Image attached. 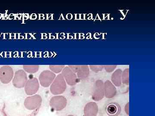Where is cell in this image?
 Listing matches in <instances>:
<instances>
[{"mask_svg": "<svg viewBox=\"0 0 155 116\" xmlns=\"http://www.w3.org/2000/svg\"><path fill=\"white\" fill-rule=\"evenodd\" d=\"M129 103L127 102L125 106V112L127 114V115H129Z\"/></svg>", "mask_w": 155, "mask_h": 116, "instance_id": "21", "label": "cell"}, {"mask_svg": "<svg viewBox=\"0 0 155 116\" xmlns=\"http://www.w3.org/2000/svg\"><path fill=\"white\" fill-rule=\"evenodd\" d=\"M27 80V74L25 71L19 70L15 72L12 83L16 88H22L25 87Z\"/></svg>", "mask_w": 155, "mask_h": 116, "instance_id": "2", "label": "cell"}, {"mask_svg": "<svg viewBox=\"0 0 155 116\" xmlns=\"http://www.w3.org/2000/svg\"><path fill=\"white\" fill-rule=\"evenodd\" d=\"M105 96L104 83L102 80H97L95 83L92 98L95 101H99Z\"/></svg>", "mask_w": 155, "mask_h": 116, "instance_id": "8", "label": "cell"}, {"mask_svg": "<svg viewBox=\"0 0 155 116\" xmlns=\"http://www.w3.org/2000/svg\"><path fill=\"white\" fill-rule=\"evenodd\" d=\"M118 107L114 104H111L108 105L107 111L110 115H115L118 112Z\"/></svg>", "mask_w": 155, "mask_h": 116, "instance_id": "16", "label": "cell"}, {"mask_svg": "<svg viewBox=\"0 0 155 116\" xmlns=\"http://www.w3.org/2000/svg\"><path fill=\"white\" fill-rule=\"evenodd\" d=\"M97 104L94 102L87 103L84 108V116H97L98 112Z\"/></svg>", "mask_w": 155, "mask_h": 116, "instance_id": "11", "label": "cell"}, {"mask_svg": "<svg viewBox=\"0 0 155 116\" xmlns=\"http://www.w3.org/2000/svg\"><path fill=\"white\" fill-rule=\"evenodd\" d=\"M39 83L36 77L31 78L27 80L25 86V91L27 95H31L35 94L39 88Z\"/></svg>", "mask_w": 155, "mask_h": 116, "instance_id": "9", "label": "cell"}, {"mask_svg": "<svg viewBox=\"0 0 155 116\" xmlns=\"http://www.w3.org/2000/svg\"><path fill=\"white\" fill-rule=\"evenodd\" d=\"M67 98L62 95L53 96L50 101L51 108L56 111H60L64 109L67 106Z\"/></svg>", "mask_w": 155, "mask_h": 116, "instance_id": "3", "label": "cell"}, {"mask_svg": "<svg viewBox=\"0 0 155 116\" xmlns=\"http://www.w3.org/2000/svg\"><path fill=\"white\" fill-rule=\"evenodd\" d=\"M61 74L66 83L70 86H74L78 82L77 75L68 66L64 67Z\"/></svg>", "mask_w": 155, "mask_h": 116, "instance_id": "6", "label": "cell"}, {"mask_svg": "<svg viewBox=\"0 0 155 116\" xmlns=\"http://www.w3.org/2000/svg\"><path fill=\"white\" fill-rule=\"evenodd\" d=\"M67 89V83L62 74L58 75L51 85L50 91L52 94L59 95L63 94Z\"/></svg>", "mask_w": 155, "mask_h": 116, "instance_id": "1", "label": "cell"}, {"mask_svg": "<svg viewBox=\"0 0 155 116\" xmlns=\"http://www.w3.org/2000/svg\"><path fill=\"white\" fill-rule=\"evenodd\" d=\"M90 68L94 72H98L104 69V65H90Z\"/></svg>", "mask_w": 155, "mask_h": 116, "instance_id": "18", "label": "cell"}, {"mask_svg": "<svg viewBox=\"0 0 155 116\" xmlns=\"http://www.w3.org/2000/svg\"><path fill=\"white\" fill-rule=\"evenodd\" d=\"M89 73V68L87 65H80L76 75L78 79L84 80L88 77Z\"/></svg>", "mask_w": 155, "mask_h": 116, "instance_id": "13", "label": "cell"}, {"mask_svg": "<svg viewBox=\"0 0 155 116\" xmlns=\"http://www.w3.org/2000/svg\"><path fill=\"white\" fill-rule=\"evenodd\" d=\"M116 67H117L116 65H104V69L107 72L110 73L114 72L116 69Z\"/></svg>", "mask_w": 155, "mask_h": 116, "instance_id": "19", "label": "cell"}, {"mask_svg": "<svg viewBox=\"0 0 155 116\" xmlns=\"http://www.w3.org/2000/svg\"><path fill=\"white\" fill-rule=\"evenodd\" d=\"M67 116H74L72 115H68Z\"/></svg>", "mask_w": 155, "mask_h": 116, "instance_id": "22", "label": "cell"}, {"mask_svg": "<svg viewBox=\"0 0 155 116\" xmlns=\"http://www.w3.org/2000/svg\"><path fill=\"white\" fill-rule=\"evenodd\" d=\"M122 71L121 69L116 70L112 74L111 81L114 86L119 87L122 85Z\"/></svg>", "mask_w": 155, "mask_h": 116, "instance_id": "12", "label": "cell"}, {"mask_svg": "<svg viewBox=\"0 0 155 116\" xmlns=\"http://www.w3.org/2000/svg\"><path fill=\"white\" fill-rule=\"evenodd\" d=\"M42 98L40 95H35L25 98L24 105L28 110H33L40 106Z\"/></svg>", "mask_w": 155, "mask_h": 116, "instance_id": "7", "label": "cell"}, {"mask_svg": "<svg viewBox=\"0 0 155 116\" xmlns=\"http://www.w3.org/2000/svg\"><path fill=\"white\" fill-rule=\"evenodd\" d=\"M129 69H126L122 72V83L125 85H128L129 83Z\"/></svg>", "mask_w": 155, "mask_h": 116, "instance_id": "15", "label": "cell"}, {"mask_svg": "<svg viewBox=\"0 0 155 116\" xmlns=\"http://www.w3.org/2000/svg\"><path fill=\"white\" fill-rule=\"evenodd\" d=\"M65 67L64 65H50L49 69L54 74H58L62 72Z\"/></svg>", "mask_w": 155, "mask_h": 116, "instance_id": "17", "label": "cell"}, {"mask_svg": "<svg viewBox=\"0 0 155 116\" xmlns=\"http://www.w3.org/2000/svg\"><path fill=\"white\" fill-rule=\"evenodd\" d=\"M13 69L9 66H4L0 68V80L4 84H8L13 79Z\"/></svg>", "mask_w": 155, "mask_h": 116, "instance_id": "5", "label": "cell"}, {"mask_svg": "<svg viewBox=\"0 0 155 116\" xmlns=\"http://www.w3.org/2000/svg\"><path fill=\"white\" fill-rule=\"evenodd\" d=\"M105 96L108 98H114L116 95L117 90L115 86L110 80H106L104 83Z\"/></svg>", "mask_w": 155, "mask_h": 116, "instance_id": "10", "label": "cell"}, {"mask_svg": "<svg viewBox=\"0 0 155 116\" xmlns=\"http://www.w3.org/2000/svg\"><path fill=\"white\" fill-rule=\"evenodd\" d=\"M79 66H80V65H69L68 66L69 67L74 73L76 74L78 70V69H79Z\"/></svg>", "mask_w": 155, "mask_h": 116, "instance_id": "20", "label": "cell"}, {"mask_svg": "<svg viewBox=\"0 0 155 116\" xmlns=\"http://www.w3.org/2000/svg\"><path fill=\"white\" fill-rule=\"evenodd\" d=\"M39 66L38 65H28L23 66L24 71L30 74H34L38 72Z\"/></svg>", "mask_w": 155, "mask_h": 116, "instance_id": "14", "label": "cell"}, {"mask_svg": "<svg viewBox=\"0 0 155 116\" xmlns=\"http://www.w3.org/2000/svg\"><path fill=\"white\" fill-rule=\"evenodd\" d=\"M55 78V74L51 71L45 70L41 73L39 80L42 86L48 87L51 84Z\"/></svg>", "mask_w": 155, "mask_h": 116, "instance_id": "4", "label": "cell"}]
</instances>
